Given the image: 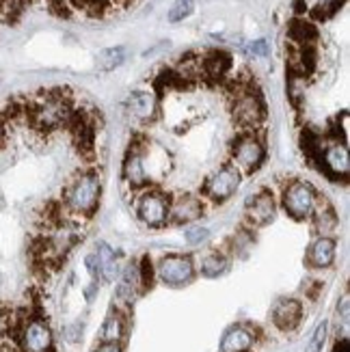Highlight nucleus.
<instances>
[{"instance_id":"f257e3e1","label":"nucleus","mask_w":350,"mask_h":352,"mask_svg":"<svg viewBox=\"0 0 350 352\" xmlns=\"http://www.w3.org/2000/svg\"><path fill=\"white\" fill-rule=\"evenodd\" d=\"M24 113L35 130L50 132L56 128L69 126L76 111L72 106V100L63 91H43V94H39L37 98L28 102Z\"/></svg>"},{"instance_id":"f03ea898","label":"nucleus","mask_w":350,"mask_h":352,"mask_svg":"<svg viewBox=\"0 0 350 352\" xmlns=\"http://www.w3.org/2000/svg\"><path fill=\"white\" fill-rule=\"evenodd\" d=\"M102 179L96 171L78 173L65 190V208L78 217H91L100 204Z\"/></svg>"},{"instance_id":"7ed1b4c3","label":"nucleus","mask_w":350,"mask_h":352,"mask_svg":"<svg viewBox=\"0 0 350 352\" xmlns=\"http://www.w3.org/2000/svg\"><path fill=\"white\" fill-rule=\"evenodd\" d=\"M318 190L305 179L290 182L281 192V206L285 214L294 221H307L311 219L314 208L318 204Z\"/></svg>"},{"instance_id":"20e7f679","label":"nucleus","mask_w":350,"mask_h":352,"mask_svg":"<svg viewBox=\"0 0 350 352\" xmlns=\"http://www.w3.org/2000/svg\"><path fill=\"white\" fill-rule=\"evenodd\" d=\"M266 160V145L255 132H242L232 143V164L240 173H255Z\"/></svg>"},{"instance_id":"39448f33","label":"nucleus","mask_w":350,"mask_h":352,"mask_svg":"<svg viewBox=\"0 0 350 352\" xmlns=\"http://www.w3.org/2000/svg\"><path fill=\"white\" fill-rule=\"evenodd\" d=\"M232 113L238 124L247 132H253L266 117V106L260 94H255L251 87H238L234 94Z\"/></svg>"},{"instance_id":"423d86ee","label":"nucleus","mask_w":350,"mask_h":352,"mask_svg":"<svg viewBox=\"0 0 350 352\" xmlns=\"http://www.w3.org/2000/svg\"><path fill=\"white\" fill-rule=\"evenodd\" d=\"M154 272H156V277L164 285H169V287H184V285H188L195 279L197 266H195L190 255L169 253V255H162L158 259Z\"/></svg>"},{"instance_id":"0eeeda50","label":"nucleus","mask_w":350,"mask_h":352,"mask_svg":"<svg viewBox=\"0 0 350 352\" xmlns=\"http://www.w3.org/2000/svg\"><path fill=\"white\" fill-rule=\"evenodd\" d=\"M18 346L22 352H54V333L43 318L33 316L22 322Z\"/></svg>"},{"instance_id":"6e6552de","label":"nucleus","mask_w":350,"mask_h":352,"mask_svg":"<svg viewBox=\"0 0 350 352\" xmlns=\"http://www.w3.org/2000/svg\"><path fill=\"white\" fill-rule=\"evenodd\" d=\"M169 208H171L169 197L162 190L149 188L136 201V219L151 229H158L169 223Z\"/></svg>"},{"instance_id":"1a4fd4ad","label":"nucleus","mask_w":350,"mask_h":352,"mask_svg":"<svg viewBox=\"0 0 350 352\" xmlns=\"http://www.w3.org/2000/svg\"><path fill=\"white\" fill-rule=\"evenodd\" d=\"M242 173L234 164H223L219 171H215L206 182V195L215 204H225L227 199H232L240 186Z\"/></svg>"},{"instance_id":"9d476101","label":"nucleus","mask_w":350,"mask_h":352,"mask_svg":"<svg viewBox=\"0 0 350 352\" xmlns=\"http://www.w3.org/2000/svg\"><path fill=\"white\" fill-rule=\"evenodd\" d=\"M318 158L325 164V169L333 177H348L350 173V156H348V147L344 141L336 139L327 145H320L318 151Z\"/></svg>"},{"instance_id":"9b49d317","label":"nucleus","mask_w":350,"mask_h":352,"mask_svg":"<svg viewBox=\"0 0 350 352\" xmlns=\"http://www.w3.org/2000/svg\"><path fill=\"white\" fill-rule=\"evenodd\" d=\"M128 113L136 121H141V124H151L160 113V102H158L156 91H149V89L132 91L128 98Z\"/></svg>"},{"instance_id":"f8f14e48","label":"nucleus","mask_w":350,"mask_h":352,"mask_svg":"<svg viewBox=\"0 0 350 352\" xmlns=\"http://www.w3.org/2000/svg\"><path fill=\"white\" fill-rule=\"evenodd\" d=\"M275 212H277L275 197H272L268 190H260L247 201L245 219L251 227H264L275 219Z\"/></svg>"},{"instance_id":"ddd939ff","label":"nucleus","mask_w":350,"mask_h":352,"mask_svg":"<svg viewBox=\"0 0 350 352\" xmlns=\"http://www.w3.org/2000/svg\"><path fill=\"white\" fill-rule=\"evenodd\" d=\"M145 277H143V268L139 262H130L126 268L119 272V287H117V298L124 300L128 305L134 302V298L141 294V289H145Z\"/></svg>"},{"instance_id":"4468645a","label":"nucleus","mask_w":350,"mask_h":352,"mask_svg":"<svg viewBox=\"0 0 350 352\" xmlns=\"http://www.w3.org/2000/svg\"><path fill=\"white\" fill-rule=\"evenodd\" d=\"M204 214V204L195 195H179L171 201L169 208V223L175 225H190L197 223Z\"/></svg>"},{"instance_id":"2eb2a0df","label":"nucleus","mask_w":350,"mask_h":352,"mask_svg":"<svg viewBox=\"0 0 350 352\" xmlns=\"http://www.w3.org/2000/svg\"><path fill=\"white\" fill-rule=\"evenodd\" d=\"M257 344V331L251 324H234L221 338V352H249Z\"/></svg>"},{"instance_id":"dca6fc26","label":"nucleus","mask_w":350,"mask_h":352,"mask_svg":"<svg viewBox=\"0 0 350 352\" xmlns=\"http://www.w3.org/2000/svg\"><path fill=\"white\" fill-rule=\"evenodd\" d=\"M121 175L130 184L132 188H145L149 182V171L145 164V156L141 147H130L128 154L124 158V164H121Z\"/></svg>"},{"instance_id":"f3484780","label":"nucleus","mask_w":350,"mask_h":352,"mask_svg":"<svg viewBox=\"0 0 350 352\" xmlns=\"http://www.w3.org/2000/svg\"><path fill=\"white\" fill-rule=\"evenodd\" d=\"M338 255V240L331 236H318L307 249V266L316 270L331 268Z\"/></svg>"},{"instance_id":"a211bd4d","label":"nucleus","mask_w":350,"mask_h":352,"mask_svg":"<svg viewBox=\"0 0 350 352\" xmlns=\"http://www.w3.org/2000/svg\"><path fill=\"white\" fill-rule=\"evenodd\" d=\"M270 318L279 331H294L303 320V305L296 298H279L272 305Z\"/></svg>"},{"instance_id":"6ab92c4d","label":"nucleus","mask_w":350,"mask_h":352,"mask_svg":"<svg viewBox=\"0 0 350 352\" xmlns=\"http://www.w3.org/2000/svg\"><path fill=\"white\" fill-rule=\"evenodd\" d=\"M311 219H314V227H316L318 236H331L333 229L338 227L336 210H333V206L327 201V199H320V197H318V204L314 208Z\"/></svg>"},{"instance_id":"aec40b11","label":"nucleus","mask_w":350,"mask_h":352,"mask_svg":"<svg viewBox=\"0 0 350 352\" xmlns=\"http://www.w3.org/2000/svg\"><path fill=\"white\" fill-rule=\"evenodd\" d=\"M232 67V56L223 50H212L201 58V74L208 78H223Z\"/></svg>"},{"instance_id":"412c9836","label":"nucleus","mask_w":350,"mask_h":352,"mask_svg":"<svg viewBox=\"0 0 350 352\" xmlns=\"http://www.w3.org/2000/svg\"><path fill=\"white\" fill-rule=\"evenodd\" d=\"M96 255H98V264H100V279H104L106 283H113L121 272L113 247L106 242H100L96 249Z\"/></svg>"},{"instance_id":"4be33fe9","label":"nucleus","mask_w":350,"mask_h":352,"mask_svg":"<svg viewBox=\"0 0 350 352\" xmlns=\"http://www.w3.org/2000/svg\"><path fill=\"white\" fill-rule=\"evenodd\" d=\"M126 318L121 311H111L109 316H106L104 324H102V333L100 338L102 342H111V344H121V340L126 338Z\"/></svg>"},{"instance_id":"5701e85b","label":"nucleus","mask_w":350,"mask_h":352,"mask_svg":"<svg viewBox=\"0 0 350 352\" xmlns=\"http://www.w3.org/2000/svg\"><path fill=\"white\" fill-rule=\"evenodd\" d=\"M287 35H290V39L296 45H314V41L318 37V30L305 18H296V20H292L290 28H287Z\"/></svg>"},{"instance_id":"b1692460","label":"nucleus","mask_w":350,"mask_h":352,"mask_svg":"<svg viewBox=\"0 0 350 352\" xmlns=\"http://www.w3.org/2000/svg\"><path fill=\"white\" fill-rule=\"evenodd\" d=\"M227 268H230V259H227L223 253H208L201 257V264H199L201 277H208V279L221 277V274L227 272Z\"/></svg>"},{"instance_id":"393cba45","label":"nucleus","mask_w":350,"mask_h":352,"mask_svg":"<svg viewBox=\"0 0 350 352\" xmlns=\"http://www.w3.org/2000/svg\"><path fill=\"white\" fill-rule=\"evenodd\" d=\"M128 58V50L124 45H115V48H106L98 54V67L102 72H113L119 65H124Z\"/></svg>"},{"instance_id":"a878e982","label":"nucleus","mask_w":350,"mask_h":352,"mask_svg":"<svg viewBox=\"0 0 350 352\" xmlns=\"http://www.w3.org/2000/svg\"><path fill=\"white\" fill-rule=\"evenodd\" d=\"M195 11V0H175L173 7L166 13V20L171 24H177V22H184L186 18H190Z\"/></svg>"},{"instance_id":"bb28decb","label":"nucleus","mask_w":350,"mask_h":352,"mask_svg":"<svg viewBox=\"0 0 350 352\" xmlns=\"http://www.w3.org/2000/svg\"><path fill=\"white\" fill-rule=\"evenodd\" d=\"M327 338H329V322H327V320H322V322L316 327L305 352H322V348L327 344Z\"/></svg>"},{"instance_id":"cd10ccee","label":"nucleus","mask_w":350,"mask_h":352,"mask_svg":"<svg viewBox=\"0 0 350 352\" xmlns=\"http://www.w3.org/2000/svg\"><path fill=\"white\" fill-rule=\"evenodd\" d=\"M210 238V229L201 227V225H193L184 232V240L190 244V247H197V244H204Z\"/></svg>"},{"instance_id":"c85d7f7f","label":"nucleus","mask_w":350,"mask_h":352,"mask_svg":"<svg viewBox=\"0 0 350 352\" xmlns=\"http://www.w3.org/2000/svg\"><path fill=\"white\" fill-rule=\"evenodd\" d=\"M245 52H247L249 56H253V58H264V56H268V52H270V45H268L266 39H255V41H249V43L245 45Z\"/></svg>"},{"instance_id":"c756f323","label":"nucleus","mask_w":350,"mask_h":352,"mask_svg":"<svg viewBox=\"0 0 350 352\" xmlns=\"http://www.w3.org/2000/svg\"><path fill=\"white\" fill-rule=\"evenodd\" d=\"M85 266H87V270L91 274V279L98 281L100 279V264H98V255L96 253H91V255L85 257Z\"/></svg>"},{"instance_id":"7c9ffc66","label":"nucleus","mask_w":350,"mask_h":352,"mask_svg":"<svg viewBox=\"0 0 350 352\" xmlns=\"http://www.w3.org/2000/svg\"><path fill=\"white\" fill-rule=\"evenodd\" d=\"M94 352H124L121 344H111V342H102Z\"/></svg>"},{"instance_id":"2f4dec72","label":"nucleus","mask_w":350,"mask_h":352,"mask_svg":"<svg viewBox=\"0 0 350 352\" xmlns=\"http://www.w3.org/2000/svg\"><path fill=\"white\" fill-rule=\"evenodd\" d=\"M350 298H348V294H344V298H342V302L338 305V314H342V318H344V324L348 322V309H350Z\"/></svg>"},{"instance_id":"473e14b6","label":"nucleus","mask_w":350,"mask_h":352,"mask_svg":"<svg viewBox=\"0 0 350 352\" xmlns=\"http://www.w3.org/2000/svg\"><path fill=\"white\" fill-rule=\"evenodd\" d=\"M336 352H350L348 338H342V340H338V344H336Z\"/></svg>"},{"instance_id":"72a5a7b5","label":"nucleus","mask_w":350,"mask_h":352,"mask_svg":"<svg viewBox=\"0 0 350 352\" xmlns=\"http://www.w3.org/2000/svg\"><path fill=\"white\" fill-rule=\"evenodd\" d=\"M5 132H7V128H5V115H0V143H3V139H5Z\"/></svg>"},{"instance_id":"f704fd0d","label":"nucleus","mask_w":350,"mask_h":352,"mask_svg":"<svg viewBox=\"0 0 350 352\" xmlns=\"http://www.w3.org/2000/svg\"><path fill=\"white\" fill-rule=\"evenodd\" d=\"M0 82H3V72H0Z\"/></svg>"},{"instance_id":"c9c22d12","label":"nucleus","mask_w":350,"mask_h":352,"mask_svg":"<svg viewBox=\"0 0 350 352\" xmlns=\"http://www.w3.org/2000/svg\"><path fill=\"white\" fill-rule=\"evenodd\" d=\"M3 3H5V0H0V5H3Z\"/></svg>"}]
</instances>
